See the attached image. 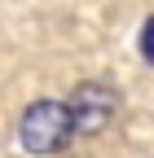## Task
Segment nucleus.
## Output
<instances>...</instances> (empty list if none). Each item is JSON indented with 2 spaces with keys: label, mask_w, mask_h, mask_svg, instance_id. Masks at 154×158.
I'll list each match as a JSON object with an SVG mask.
<instances>
[{
  "label": "nucleus",
  "mask_w": 154,
  "mask_h": 158,
  "mask_svg": "<svg viewBox=\"0 0 154 158\" xmlns=\"http://www.w3.org/2000/svg\"><path fill=\"white\" fill-rule=\"evenodd\" d=\"M75 136L71 127V114L62 101H31L22 110V118H18V141H22L27 154H57L66 141Z\"/></svg>",
  "instance_id": "f257e3e1"
},
{
  "label": "nucleus",
  "mask_w": 154,
  "mask_h": 158,
  "mask_svg": "<svg viewBox=\"0 0 154 158\" xmlns=\"http://www.w3.org/2000/svg\"><path fill=\"white\" fill-rule=\"evenodd\" d=\"M114 110H119V92H114L106 79H84L79 88L71 92L66 101V114H71V127L79 136H97L110 127Z\"/></svg>",
  "instance_id": "f03ea898"
},
{
  "label": "nucleus",
  "mask_w": 154,
  "mask_h": 158,
  "mask_svg": "<svg viewBox=\"0 0 154 158\" xmlns=\"http://www.w3.org/2000/svg\"><path fill=\"white\" fill-rule=\"evenodd\" d=\"M141 53H145V62L154 66V18H145V27H141Z\"/></svg>",
  "instance_id": "7ed1b4c3"
}]
</instances>
